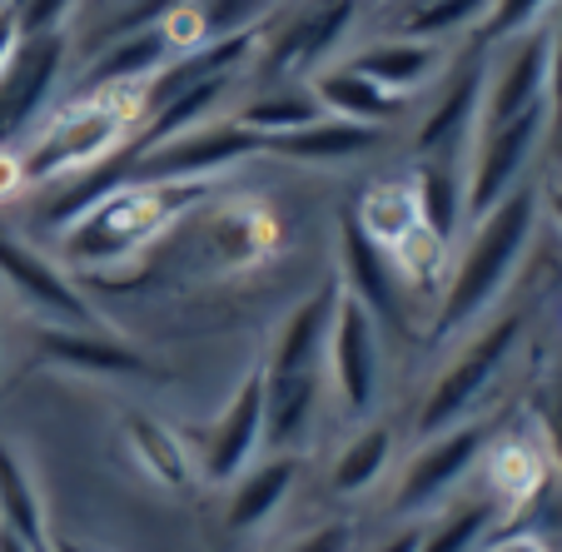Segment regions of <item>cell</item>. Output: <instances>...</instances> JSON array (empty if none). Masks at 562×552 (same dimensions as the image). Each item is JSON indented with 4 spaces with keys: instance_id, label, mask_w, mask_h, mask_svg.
Here are the masks:
<instances>
[{
    "instance_id": "39",
    "label": "cell",
    "mask_w": 562,
    "mask_h": 552,
    "mask_svg": "<svg viewBox=\"0 0 562 552\" xmlns=\"http://www.w3.org/2000/svg\"><path fill=\"white\" fill-rule=\"evenodd\" d=\"M477 552H558L552 542H542L538 532H493Z\"/></svg>"
},
{
    "instance_id": "3",
    "label": "cell",
    "mask_w": 562,
    "mask_h": 552,
    "mask_svg": "<svg viewBox=\"0 0 562 552\" xmlns=\"http://www.w3.org/2000/svg\"><path fill=\"white\" fill-rule=\"evenodd\" d=\"M139 129V90H80L11 149L21 190H55L125 155Z\"/></svg>"
},
{
    "instance_id": "17",
    "label": "cell",
    "mask_w": 562,
    "mask_h": 552,
    "mask_svg": "<svg viewBox=\"0 0 562 552\" xmlns=\"http://www.w3.org/2000/svg\"><path fill=\"white\" fill-rule=\"evenodd\" d=\"M259 448H265V373H259V363H255L245 379L234 383L224 414L214 418V428L204 433L200 473L210 483H220V488H229L259 458Z\"/></svg>"
},
{
    "instance_id": "32",
    "label": "cell",
    "mask_w": 562,
    "mask_h": 552,
    "mask_svg": "<svg viewBox=\"0 0 562 552\" xmlns=\"http://www.w3.org/2000/svg\"><path fill=\"white\" fill-rule=\"evenodd\" d=\"M363 234L373 245L383 249H398L408 234L418 229V200H414V184L408 180H379L369 194H363L359 214H353Z\"/></svg>"
},
{
    "instance_id": "8",
    "label": "cell",
    "mask_w": 562,
    "mask_h": 552,
    "mask_svg": "<svg viewBox=\"0 0 562 552\" xmlns=\"http://www.w3.org/2000/svg\"><path fill=\"white\" fill-rule=\"evenodd\" d=\"M70 70V31L21 35L0 65V149H15L45 120Z\"/></svg>"
},
{
    "instance_id": "25",
    "label": "cell",
    "mask_w": 562,
    "mask_h": 552,
    "mask_svg": "<svg viewBox=\"0 0 562 552\" xmlns=\"http://www.w3.org/2000/svg\"><path fill=\"white\" fill-rule=\"evenodd\" d=\"M125 448H130V463L145 473L155 488H170L184 493L194 483V458L184 448V438L175 433L170 424H159L155 414H125Z\"/></svg>"
},
{
    "instance_id": "23",
    "label": "cell",
    "mask_w": 562,
    "mask_h": 552,
    "mask_svg": "<svg viewBox=\"0 0 562 552\" xmlns=\"http://www.w3.org/2000/svg\"><path fill=\"white\" fill-rule=\"evenodd\" d=\"M294 483H299V453H274V458H265V463H249L245 473L229 483L224 528L229 532H259L289 503Z\"/></svg>"
},
{
    "instance_id": "2",
    "label": "cell",
    "mask_w": 562,
    "mask_h": 552,
    "mask_svg": "<svg viewBox=\"0 0 562 552\" xmlns=\"http://www.w3.org/2000/svg\"><path fill=\"white\" fill-rule=\"evenodd\" d=\"M214 184H159V180H120L110 194H100L86 214H75L60 229V259L70 274H105L115 264L139 259L149 245H159L184 214H194L210 200Z\"/></svg>"
},
{
    "instance_id": "36",
    "label": "cell",
    "mask_w": 562,
    "mask_h": 552,
    "mask_svg": "<svg viewBox=\"0 0 562 552\" xmlns=\"http://www.w3.org/2000/svg\"><path fill=\"white\" fill-rule=\"evenodd\" d=\"M548 129H562V0L548 21Z\"/></svg>"
},
{
    "instance_id": "9",
    "label": "cell",
    "mask_w": 562,
    "mask_h": 552,
    "mask_svg": "<svg viewBox=\"0 0 562 552\" xmlns=\"http://www.w3.org/2000/svg\"><path fill=\"white\" fill-rule=\"evenodd\" d=\"M0 289L25 308L45 329H100L95 304L86 298V289L70 279V269L60 259L41 255L21 239V234L0 229Z\"/></svg>"
},
{
    "instance_id": "37",
    "label": "cell",
    "mask_w": 562,
    "mask_h": 552,
    "mask_svg": "<svg viewBox=\"0 0 562 552\" xmlns=\"http://www.w3.org/2000/svg\"><path fill=\"white\" fill-rule=\"evenodd\" d=\"M538 424H542V443H548V458L558 463V473H562V369L552 373V383L542 388Z\"/></svg>"
},
{
    "instance_id": "42",
    "label": "cell",
    "mask_w": 562,
    "mask_h": 552,
    "mask_svg": "<svg viewBox=\"0 0 562 552\" xmlns=\"http://www.w3.org/2000/svg\"><path fill=\"white\" fill-rule=\"evenodd\" d=\"M542 210H548V214H552V219H558V224H562V184H552V190H548V194H542Z\"/></svg>"
},
{
    "instance_id": "31",
    "label": "cell",
    "mask_w": 562,
    "mask_h": 552,
    "mask_svg": "<svg viewBox=\"0 0 562 552\" xmlns=\"http://www.w3.org/2000/svg\"><path fill=\"white\" fill-rule=\"evenodd\" d=\"M393 463V428L389 424H363L349 443L339 448L334 458V473H329V493L334 498H363L383 483Z\"/></svg>"
},
{
    "instance_id": "34",
    "label": "cell",
    "mask_w": 562,
    "mask_h": 552,
    "mask_svg": "<svg viewBox=\"0 0 562 552\" xmlns=\"http://www.w3.org/2000/svg\"><path fill=\"white\" fill-rule=\"evenodd\" d=\"M558 0H493L483 25L473 31L477 45H503V41H518V35L538 31L542 15H552Z\"/></svg>"
},
{
    "instance_id": "5",
    "label": "cell",
    "mask_w": 562,
    "mask_h": 552,
    "mask_svg": "<svg viewBox=\"0 0 562 552\" xmlns=\"http://www.w3.org/2000/svg\"><path fill=\"white\" fill-rule=\"evenodd\" d=\"M518 339H522V314H498V319H483L477 329L463 334V343H458V353L448 359V369L438 373L424 388V398H418V414H414L418 443L453 424H463V418H473L477 398L508 369Z\"/></svg>"
},
{
    "instance_id": "19",
    "label": "cell",
    "mask_w": 562,
    "mask_h": 552,
    "mask_svg": "<svg viewBox=\"0 0 562 552\" xmlns=\"http://www.w3.org/2000/svg\"><path fill=\"white\" fill-rule=\"evenodd\" d=\"M41 359L65 373H105V379H159V369L135 343L110 339L105 329H41Z\"/></svg>"
},
{
    "instance_id": "12",
    "label": "cell",
    "mask_w": 562,
    "mask_h": 552,
    "mask_svg": "<svg viewBox=\"0 0 562 552\" xmlns=\"http://www.w3.org/2000/svg\"><path fill=\"white\" fill-rule=\"evenodd\" d=\"M483 448H488V428L477 424V418H463V424L424 438L414 463L404 467V478L393 488L389 508L398 512V518H428L438 503H448L458 488H463V478L477 467Z\"/></svg>"
},
{
    "instance_id": "6",
    "label": "cell",
    "mask_w": 562,
    "mask_h": 552,
    "mask_svg": "<svg viewBox=\"0 0 562 552\" xmlns=\"http://www.w3.org/2000/svg\"><path fill=\"white\" fill-rule=\"evenodd\" d=\"M542 139H548V105L522 110L518 120H503V125H477L473 129V139H468V149H463L468 224L518 190Z\"/></svg>"
},
{
    "instance_id": "7",
    "label": "cell",
    "mask_w": 562,
    "mask_h": 552,
    "mask_svg": "<svg viewBox=\"0 0 562 552\" xmlns=\"http://www.w3.org/2000/svg\"><path fill=\"white\" fill-rule=\"evenodd\" d=\"M265 155V139L249 135L239 120H204V125L184 129V135L165 139V145L135 155L125 170V180H159V184H214L224 170Z\"/></svg>"
},
{
    "instance_id": "1",
    "label": "cell",
    "mask_w": 562,
    "mask_h": 552,
    "mask_svg": "<svg viewBox=\"0 0 562 552\" xmlns=\"http://www.w3.org/2000/svg\"><path fill=\"white\" fill-rule=\"evenodd\" d=\"M538 219H542V190L518 184L508 200H498L488 214H477L468 224L463 245H458L453 264L443 274V289H438V304L428 314V329L438 339H458V334L477 329L488 319L503 289L518 274L522 255H528Z\"/></svg>"
},
{
    "instance_id": "35",
    "label": "cell",
    "mask_w": 562,
    "mask_h": 552,
    "mask_svg": "<svg viewBox=\"0 0 562 552\" xmlns=\"http://www.w3.org/2000/svg\"><path fill=\"white\" fill-rule=\"evenodd\" d=\"M15 21H21V35H41V31H65L80 0H11Z\"/></svg>"
},
{
    "instance_id": "11",
    "label": "cell",
    "mask_w": 562,
    "mask_h": 552,
    "mask_svg": "<svg viewBox=\"0 0 562 552\" xmlns=\"http://www.w3.org/2000/svg\"><path fill=\"white\" fill-rule=\"evenodd\" d=\"M329 388L339 398L344 418H369L379 408V388H383V329L373 324V314L349 298L339 289L334 304V324H329Z\"/></svg>"
},
{
    "instance_id": "43",
    "label": "cell",
    "mask_w": 562,
    "mask_h": 552,
    "mask_svg": "<svg viewBox=\"0 0 562 552\" xmlns=\"http://www.w3.org/2000/svg\"><path fill=\"white\" fill-rule=\"evenodd\" d=\"M50 552H90L86 542H75V538H50Z\"/></svg>"
},
{
    "instance_id": "26",
    "label": "cell",
    "mask_w": 562,
    "mask_h": 552,
    "mask_svg": "<svg viewBox=\"0 0 562 552\" xmlns=\"http://www.w3.org/2000/svg\"><path fill=\"white\" fill-rule=\"evenodd\" d=\"M493 0H383V35H414V41L453 45L458 35L473 41Z\"/></svg>"
},
{
    "instance_id": "18",
    "label": "cell",
    "mask_w": 562,
    "mask_h": 552,
    "mask_svg": "<svg viewBox=\"0 0 562 552\" xmlns=\"http://www.w3.org/2000/svg\"><path fill=\"white\" fill-rule=\"evenodd\" d=\"M344 60L359 75H369L373 86H383L398 100H418L424 90L438 86V75L453 60V45L414 41V35H369L363 45L344 50Z\"/></svg>"
},
{
    "instance_id": "28",
    "label": "cell",
    "mask_w": 562,
    "mask_h": 552,
    "mask_svg": "<svg viewBox=\"0 0 562 552\" xmlns=\"http://www.w3.org/2000/svg\"><path fill=\"white\" fill-rule=\"evenodd\" d=\"M414 200H418V224H424L434 239H443L453 249V239L463 234L468 210H463V155H434V160H418L414 180Z\"/></svg>"
},
{
    "instance_id": "41",
    "label": "cell",
    "mask_w": 562,
    "mask_h": 552,
    "mask_svg": "<svg viewBox=\"0 0 562 552\" xmlns=\"http://www.w3.org/2000/svg\"><path fill=\"white\" fill-rule=\"evenodd\" d=\"M418 538H424V528H418V522H408V528H398L393 538H383L373 552H418Z\"/></svg>"
},
{
    "instance_id": "13",
    "label": "cell",
    "mask_w": 562,
    "mask_h": 552,
    "mask_svg": "<svg viewBox=\"0 0 562 552\" xmlns=\"http://www.w3.org/2000/svg\"><path fill=\"white\" fill-rule=\"evenodd\" d=\"M483 80H488V45L468 41L463 55L448 60V70L438 75V100L424 110L414 129V149L424 160L434 155H463L468 139L477 129V115H483Z\"/></svg>"
},
{
    "instance_id": "20",
    "label": "cell",
    "mask_w": 562,
    "mask_h": 552,
    "mask_svg": "<svg viewBox=\"0 0 562 552\" xmlns=\"http://www.w3.org/2000/svg\"><path fill=\"white\" fill-rule=\"evenodd\" d=\"M308 90H314V100L324 105V115L353 120V125H373V129H393L408 115V105H414V100H398L383 86H373L369 75H359L344 55L329 65H318V70L308 75Z\"/></svg>"
},
{
    "instance_id": "24",
    "label": "cell",
    "mask_w": 562,
    "mask_h": 552,
    "mask_svg": "<svg viewBox=\"0 0 562 552\" xmlns=\"http://www.w3.org/2000/svg\"><path fill=\"white\" fill-rule=\"evenodd\" d=\"M498 518H503V508L488 488L453 493V498L438 503V508L418 522V528H424L418 552H477L498 532Z\"/></svg>"
},
{
    "instance_id": "29",
    "label": "cell",
    "mask_w": 562,
    "mask_h": 552,
    "mask_svg": "<svg viewBox=\"0 0 562 552\" xmlns=\"http://www.w3.org/2000/svg\"><path fill=\"white\" fill-rule=\"evenodd\" d=\"M0 532L31 542V548H50V522H45V503L35 488L25 458L0 438Z\"/></svg>"
},
{
    "instance_id": "30",
    "label": "cell",
    "mask_w": 562,
    "mask_h": 552,
    "mask_svg": "<svg viewBox=\"0 0 562 552\" xmlns=\"http://www.w3.org/2000/svg\"><path fill=\"white\" fill-rule=\"evenodd\" d=\"M483 488L498 498L503 512H513L518 503H528L532 493L542 488V478H548V458H542V448L522 443V438H498L488 448H483Z\"/></svg>"
},
{
    "instance_id": "14",
    "label": "cell",
    "mask_w": 562,
    "mask_h": 552,
    "mask_svg": "<svg viewBox=\"0 0 562 552\" xmlns=\"http://www.w3.org/2000/svg\"><path fill=\"white\" fill-rule=\"evenodd\" d=\"M284 234L279 219L255 200H234V204H214L204 214L200 204V239H194V264L204 274H249L265 259L279 255Z\"/></svg>"
},
{
    "instance_id": "15",
    "label": "cell",
    "mask_w": 562,
    "mask_h": 552,
    "mask_svg": "<svg viewBox=\"0 0 562 552\" xmlns=\"http://www.w3.org/2000/svg\"><path fill=\"white\" fill-rule=\"evenodd\" d=\"M339 289L369 308L379 329L408 334L418 324L414 294H408V284H404V274H398V264H393V255L383 245H373L353 219H344V229H339Z\"/></svg>"
},
{
    "instance_id": "44",
    "label": "cell",
    "mask_w": 562,
    "mask_h": 552,
    "mask_svg": "<svg viewBox=\"0 0 562 552\" xmlns=\"http://www.w3.org/2000/svg\"><path fill=\"white\" fill-rule=\"evenodd\" d=\"M363 5H383V0H363Z\"/></svg>"
},
{
    "instance_id": "22",
    "label": "cell",
    "mask_w": 562,
    "mask_h": 552,
    "mask_svg": "<svg viewBox=\"0 0 562 552\" xmlns=\"http://www.w3.org/2000/svg\"><path fill=\"white\" fill-rule=\"evenodd\" d=\"M389 129H373V125H353V120H314V125L294 129V135H279L265 145V155H279V160H294V165H318V170H339V165H353L363 155L383 145Z\"/></svg>"
},
{
    "instance_id": "33",
    "label": "cell",
    "mask_w": 562,
    "mask_h": 552,
    "mask_svg": "<svg viewBox=\"0 0 562 552\" xmlns=\"http://www.w3.org/2000/svg\"><path fill=\"white\" fill-rule=\"evenodd\" d=\"M200 25V45L234 41V35H265V21L279 11V0H184Z\"/></svg>"
},
{
    "instance_id": "40",
    "label": "cell",
    "mask_w": 562,
    "mask_h": 552,
    "mask_svg": "<svg viewBox=\"0 0 562 552\" xmlns=\"http://www.w3.org/2000/svg\"><path fill=\"white\" fill-rule=\"evenodd\" d=\"M15 41H21V21H15V5H11V0H0V65H5V55L15 50Z\"/></svg>"
},
{
    "instance_id": "4",
    "label": "cell",
    "mask_w": 562,
    "mask_h": 552,
    "mask_svg": "<svg viewBox=\"0 0 562 552\" xmlns=\"http://www.w3.org/2000/svg\"><path fill=\"white\" fill-rule=\"evenodd\" d=\"M334 304H339V279L294 304L279 324L274 343H269L265 363V443L279 453H294L308 438L324 404V359H329V324Z\"/></svg>"
},
{
    "instance_id": "10",
    "label": "cell",
    "mask_w": 562,
    "mask_h": 552,
    "mask_svg": "<svg viewBox=\"0 0 562 552\" xmlns=\"http://www.w3.org/2000/svg\"><path fill=\"white\" fill-rule=\"evenodd\" d=\"M363 0H314L299 21H289L279 35H259L255 65H249V86L269 80H308L318 65L339 60V45L359 25Z\"/></svg>"
},
{
    "instance_id": "27",
    "label": "cell",
    "mask_w": 562,
    "mask_h": 552,
    "mask_svg": "<svg viewBox=\"0 0 562 552\" xmlns=\"http://www.w3.org/2000/svg\"><path fill=\"white\" fill-rule=\"evenodd\" d=\"M234 120H239L249 135H259L269 145V139L294 135V129L324 120V105L314 100L308 80H269V86H255V95L249 100L234 105Z\"/></svg>"
},
{
    "instance_id": "38",
    "label": "cell",
    "mask_w": 562,
    "mask_h": 552,
    "mask_svg": "<svg viewBox=\"0 0 562 552\" xmlns=\"http://www.w3.org/2000/svg\"><path fill=\"white\" fill-rule=\"evenodd\" d=\"M284 552H353V522H324V528L294 538Z\"/></svg>"
},
{
    "instance_id": "21",
    "label": "cell",
    "mask_w": 562,
    "mask_h": 552,
    "mask_svg": "<svg viewBox=\"0 0 562 552\" xmlns=\"http://www.w3.org/2000/svg\"><path fill=\"white\" fill-rule=\"evenodd\" d=\"M170 60L175 45L165 35V25H145V31H130L95 45L80 80H86V90H145Z\"/></svg>"
},
{
    "instance_id": "16",
    "label": "cell",
    "mask_w": 562,
    "mask_h": 552,
    "mask_svg": "<svg viewBox=\"0 0 562 552\" xmlns=\"http://www.w3.org/2000/svg\"><path fill=\"white\" fill-rule=\"evenodd\" d=\"M548 105V25L518 41L488 45V80H483V115L477 125H503L522 110Z\"/></svg>"
}]
</instances>
